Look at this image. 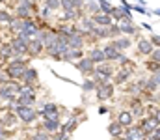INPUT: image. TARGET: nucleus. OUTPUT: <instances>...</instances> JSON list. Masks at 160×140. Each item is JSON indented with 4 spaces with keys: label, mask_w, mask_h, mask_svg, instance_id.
<instances>
[{
    "label": "nucleus",
    "mask_w": 160,
    "mask_h": 140,
    "mask_svg": "<svg viewBox=\"0 0 160 140\" xmlns=\"http://www.w3.org/2000/svg\"><path fill=\"white\" fill-rule=\"evenodd\" d=\"M24 71H26V62L19 58V60L11 62V64L8 65V69H6V75H8L9 79H22Z\"/></svg>",
    "instance_id": "nucleus-1"
},
{
    "label": "nucleus",
    "mask_w": 160,
    "mask_h": 140,
    "mask_svg": "<svg viewBox=\"0 0 160 140\" xmlns=\"http://www.w3.org/2000/svg\"><path fill=\"white\" fill-rule=\"evenodd\" d=\"M17 116L19 120H22L24 123H32L38 118V112L32 106H17Z\"/></svg>",
    "instance_id": "nucleus-2"
},
{
    "label": "nucleus",
    "mask_w": 160,
    "mask_h": 140,
    "mask_svg": "<svg viewBox=\"0 0 160 140\" xmlns=\"http://www.w3.org/2000/svg\"><path fill=\"white\" fill-rule=\"evenodd\" d=\"M11 49L17 56H22V54H28V39L22 38V36H17L13 41H11Z\"/></svg>",
    "instance_id": "nucleus-3"
},
{
    "label": "nucleus",
    "mask_w": 160,
    "mask_h": 140,
    "mask_svg": "<svg viewBox=\"0 0 160 140\" xmlns=\"http://www.w3.org/2000/svg\"><path fill=\"white\" fill-rule=\"evenodd\" d=\"M114 95V86L110 84V82H104V84H99L97 86V97L101 99V101H106V99H110Z\"/></svg>",
    "instance_id": "nucleus-4"
},
{
    "label": "nucleus",
    "mask_w": 160,
    "mask_h": 140,
    "mask_svg": "<svg viewBox=\"0 0 160 140\" xmlns=\"http://www.w3.org/2000/svg\"><path fill=\"white\" fill-rule=\"evenodd\" d=\"M43 49H45V45H43V41H41L39 38H34V39L28 41V54L30 56H38Z\"/></svg>",
    "instance_id": "nucleus-5"
},
{
    "label": "nucleus",
    "mask_w": 160,
    "mask_h": 140,
    "mask_svg": "<svg viewBox=\"0 0 160 140\" xmlns=\"http://www.w3.org/2000/svg\"><path fill=\"white\" fill-rule=\"evenodd\" d=\"M147 135L140 129V127H128L127 135H125V140H145Z\"/></svg>",
    "instance_id": "nucleus-6"
},
{
    "label": "nucleus",
    "mask_w": 160,
    "mask_h": 140,
    "mask_svg": "<svg viewBox=\"0 0 160 140\" xmlns=\"http://www.w3.org/2000/svg\"><path fill=\"white\" fill-rule=\"evenodd\" d=\"M58 108H56V105L54 103H47L45 106H43V116H45V120H54V122H58V112H56Z\"/></svg>",
    "instance_id": "nucleus-7"
},
{
    "label": "nucleus",
    "mask_w": 160,
    "mask_h": 140,
    "mask_svg": "<svg viewBox=\"0 0 160 140\" xmlns=\"http://www.w3.org/2000/svg\"><path fill=\"white\" fill-rule=\"evenodd\" d=\"M77 67H78L80 73H84V75H89V73L95 71V65H93V62H91L89 58H82V60H78Z\"/></svg>",
    "instance_id": "nucleus-8"
},
{
    "label": "nucleus",
    "mask_w": 160,
    "mask_h": 140,
    "mask_svg": "<svg viewBox=\"0 0 160 140\" xmlns=\"http://www.w3.org/2000/svg\"><path fill=\"white\" fill-rule=\"evenodd\" d=\"M140 129H142L145 135H153L155 129H157V122H155V118H153V116H151V118H145V120L142 122Z\"/></svg>",
    "instance_id": "nucleus-9"
},
{
    "label": "nucleus",
    "mask_w": 160,
    "mask_h": 140,
    "mask_svg": "<svg viewBox=\"0 0 160 140\" xmlns=\"http://www.w3.org/2000/svg\"><path fill=\"white\" fill-rule=\"evenodd\" d=\"M93 23H95V24H101V26H104V28H108V26H112V17L106 15V13H99V15H93Z\"/></svg>",
    "instance_id": "nucleus-10"
},
{
    "label": "nucleus",
    "mask_w": 160,
    "mask_h": 140,
    "mask_svg": "<svg viewBox=\"0 0 160 140\" xmlns=\"http://www.w3.org/2000/svg\"><path fill=\"white\" fill-rule=\"evenodd\" d=\"M93 64H97V65H101V64H104L106 62V58H104V52L101 50V49H93L91 52H89V56H88Z\"/></svg>",
    "instance_id": "nucleus-11"
},
{
    "label": "nucleus",
    "mask_w": 160,
    "mask_h": 140,
    "mask_svg": "<svg viewBox=\"0 0 160 140\" xmlns=\"http://www.w3.org/2000/svg\"><path fill=\"white\" fill-rule=\"evenodd\" d=\"M132 120H134V116L130 114V110H121L119 116H118V122H119L123 127H130L132 125Z\"/></svg>",
    "instance_id": "nucleus-12"
},
{
    "label": "nucleus",
    "mask_w": 160,
    "mask_h": 140,
    "mask_svg": "<svg viewBox=\"0 0 160 140\" xmlns=\"http://www.w3.org/2000/svg\"><path fill=\"white\" fill-rule=\"evenodd\" d=\"M108 133H110V137L119 138V137H123V125H121L119 122H112L108 125Z\"/></svg>",
    "instance_id": "nucleus-13"
},
{
    "label": "nucleus",
    "mask_w": 160,
    "mask_h": 140,
    "mask_svg": "<svg viewBox=\"0 0 160 140\" xmlns=\"http://www.w3.org/2000/svg\"><path fill=\"white\" fill-rule=\"evenodd\" d=\"M15 97H17V95L11 92L6 84L0 88V99H2V101H6V103H13V101H15Z\"/></svg>",
    "instance_id": "nucleus-14"
},
{
    "label": "nucleus",
    "mask_w": 160,
    "mask_h": 140,
    "mask_svg": "<svg viewBox=\"0 0 160 140\" xmlns=\"http://www.w3.org/2000/svg\"><path fill=\"white\" fill-rule=\"evenodd\" d=\"M138 52H142V54H151V52H153V43H151V39H140V41H138Z\"/></svg>",
    "instance_id": "nucleus-15"
},
{
    "label": "nucleus",
    "mask_w": 160,
    "mask_h": 140,
    "mask_svg": "<svg viewBox=\"0 0 160 140\" xmlns=\"http://www.w3.org/2000/svg\"><path fill=\"white\" fill-rule=\"evenodd\" d=\"M112 45H114V49H116L118 52H121V50H125V49H128V47L132 45V41H130L128 38H118Z\"/></svg>",
    "instance_id": "nucleus-16"
},
{
    "label": "nucleus",
    "mask_w": 160,
    "mask_h": 140,
    "mask_svg": "<svg viewBox=\"0 0 160 140\" xmlns=\"http://www.w3.org/2000/svg\"><path fill=\"white\" fill-rule=\"evenodd\" d=\"M69 49H82V45H84V39H82V34H73L71 38H69Z\"/></svg>",
    "instance_id": "nucleus-17"
},
{
    "label": "nucleus",
    "mask_w": 160,
    "mask_h": 140,
    "mask_svg": "<svg viewBox=\"0 0 160 140\" xmlns=\"http://www.w3.org/2000/svg\"><path fill=\"white\" fill-rule=\"evenodd\" d=\"M102 52H104V58H106V60H118L119 54H121V52H118V50L114 49V45H106L102 49Z\"/></svg>",
    "instance_id": "nucleus-18"
},
{
    "label": "nucleus",
    "mask_w": 160,
    "mask_h": 140,
    "mask_svg": "<svg viewBox=\"0 0 160 140\" xmlns=\"http://www.w3.org/2000/svg\"><path fill=\"white\" fill-rule=\"evenodd\" d=\"M36 79H38V71L32 69V67H26V71H24V75H22V80H24L26 84H32Z\"/></svg>",
    "instance_id": "nucleus-19"
},
{
    "label": "nucleus",
    "mask_w": 160,
    "mask_h": 140,
    "mask_svg": "<svg viewBox=\"0 0 160 140\" xmlns=\"http://www.w3.org/2000/svg\"><path fill=\"white\" fill-rule=\"evenodd\" d=\"M119 30L123 34H134V32H136V28L132 26V21H128V19H123V21H121Z\"/></svg>",
    "instance_id": "nucleus-20"
},
{
    "label": "nucleus",
    "mask_w": 160,
    "mask_h": 140,
    "mask_svg": "<svg viewBox=\"0 0 160 140\" xmlns=\"http://www.w3.org/2000/svg\"><path fill=\"white\" fill-rule=\"evenodd\" d=\"M95 71H97V73H101V75H102V77H106V79H110V77H112V73H114L112 65H108V64H101Z\"/></svg>",
    "instance_id": "nucleus-21"
},
{
    "label": "nucleus",
    "mask_w": 160,
    "mask_h": 140,
    "mask_svg": "<svg viewBox=\"0 0 160 140\" xmlns=\"http://www.w3.org/2000/svg\"><path fill=\"white\" fill-rule=\"evenodd\" d=\"M65 60H82V49H69Z\"/></svg>",
    "instance_id": "nucleus-22"
},
{
    "label": "nucleus",
    "mask_w": 160,
    "mask_h": 140,
    "mask_svg": "<svg viewBox=\"0 0 160 140\" xmlns=\"http://www.w3.org/2000/svg\"><path fill=\"white\" fill-rule=\"evenodd\" d=\"M19 95H21V97H36V92H34V88H32L30 84H24V86H21Z\"/></svg>",
    "instance_id": "nucleus-23"
},
{
    "label": "nucleus",
    "mask_w": 160,
    "mask_h": 140,
    "mask_svg": "<svg viewBox=\"0 0 160 140\" xmlns=\"http://www.w3.org/2000/svg\"><path fill=\"white\" fill-rule=\"evenodd\" d=\"M130 114H132V116H138V118L143 114V106H142V103H140L138 99L132 101V110H130Z\"/></svg>",
    "instance_id": "nucleus-24"
},
{
    "label": "nucleus",
    "mask_w": 160,
    "mask_h": 140,
    "mask_svg": "<svg viewBox=\"0 0 160 140\" xmlns=\"http://www.w3.org/2000/svg\"><path fill=\"white\" fill-rule=\"evenodd\" d=\"M43 127H45V131H50V133H56V131H58V127H60V123H58V122H54V120H45V123H43Z\"/></svg>",
    "instance_id": "nucleus-25"
},
{
    "label": "nucleus",
    "mask_w": 160,
    "mask_h": 140,
    "mask_svg": "<svg viewBox=\"0 0 160 140\" xmlns=\"http://www.w3.org/2000/svg\"><path fill=\"white\" fill-rule=\"evenodd\" d=\"M9 24H11V30H13V32H19V34H21L22 28H24V21H22V19H15V21H11Z\"/></svg>",
    "instance_id": "nucleus-26"
},
{
    "label": "nucleus",
    "mask_w": 160,
    "mask_h": 140,
    "mask_svg": "<svg viewBox=\"0 0 160 140\" xmlns=\"http://www.w3.org/2000/svg\"><path fill=\"white\" fill-rule=\"evenodd\" d=\"M17 15H19V19H22V21H28V19H30V9H26V8L19 6V8H17Z\"/></svg>",
    "instance_id": "nucleus-27"
},
{
    "label": "nucleus",
    "mask_w": 160,
    "mask_h": 140,
    "mask_svg": "<svg viewBox=\"0 0 160 140\" xmlns=\"http://www.w3.org/2000/svg\"><path fill=\"white\" fill-rule=\"evenodd\" d=\"M91 34H95L97 38H110V34H108V28H104V26H97Z\"/></svg>",
    "instance_id": "nucleus-28"
},
{
    "label": "nucleus",
    "mask_w": 160,
    "mask_h": 140,
    "mask_svg": "<svg viewBox=\"0 0 160 140\" xmlns=\"http://www.w3.org/2000/svg\"><path fill=\"white\" fill-rule=\"evenodd\" d=\"M11 54H15L13 49H11V45H2L0 47V56H2V58H9Z\"/></svg>",
    "instance_id": "nucleus-29"
},
{
    "label": "nucleus",
    "mask_w": 160,
    "mask_h": 140,
    "mask_svg": "<svg viewBox=\"0 0 160 140\" xmlns=\"http://www.w3.org/2000/svg\"><path fill=\"white\" fill-rule=\"evenodd\" d=\"M60 6L65 9V13L69 11H75V6H73V0H60Z\"/></svg>",
    "instance_id": "nucleus-30"
},
{
    "label": "nucleus",
    "mask_w": 160,
    "mask_h": 140,
    "mask_svg": "<svg viewBox=\"0 0 160 140\" xmlns=\"http://www.w3.org/2000/svg\"><path fill=\"white\" fill-rule=\"evenodd\" d=\"M88 9H89L93 15H99V13H101V6H99V2H89V4H88Z\"/></svg>",
    "instance_id": "nucleus-31"
},
{
    "label": "nucleus",
    "mask_w": 160,
    "mask_h": 140,
    "mask_svg": "<svg viewBox=\"0 0 160 140\" xmlns=\"http://www.w3.org/2000/svg\"><path fill=\"white\" fill-rule=\"evenodd\" d=\"M17 120H19V116H15V114H8V118H4L2 122H4V125H15Z\"/></svg>",
    "instance_id": "nucleus-32"
},
{
    "label": "nucleus",
    "mask_w": 160,
    "mask_h": 140,
    "mask_svg": "<svg viewBox=\"0 0 160 140\" xmlns=\"http://www.w3.org/2000/svg\"><path fill=\"white\" fill-rule=\"evenodd\" d=\"M75 127H77V118H71V120L63 125V131H65V133H69V131H73Z\"/></svg>",
    "instance_id": "nucleus-33"
},
{
    "label": "nucleus",
    "mask_w": 160,
    "mask_h": 140,
    "mask_svg": "<svg viewBox=\"0 0 160 140\" xmlns=\"http://www.w3.org/2000/svg\"><path fill=\"white\" fill-rule=\"evenodd\" d=\"M95 88H97V84H95L93 80H86V82L82 84V90H84V92H91V90H95Z\"/></svg>",
    "instance_id": "nucleus-34"
},
{
    "label": "nucleus",
    "mask_w": 160,
    "mask_h": 140,
    "mask_svg": "<svg viewBox=\"0 0 160 140\" xmlns=\"http://www.w3.org/2000/svg\"><path fill=\"white\" fill-rule=\"evenodd\" d=\"M130 73H132V71H128V69H121V73L118 75V79H116V80H118V82H123V80H127Z\"/></svg>",
    "instance_id": "nucleus-35"
},
{
    "label": "nucleus",
    "mask_w": 160,
    "mask_h": 140,
    "mask_svg": "<svg viewBox=\"0 0 160 140\" xmlns=\"http://www.w3.org/2000/svg\"><path fill=\"white\" fill-rule=\"evenodd\" d=\"M110 17H114V19H123V11H121V8H112Z\"/></svg>",
    "instance_id": "nucleus-36"
},
{
    "label": "nucleus",
    "mask_w": 160,
    "mask_h": 140,
    "mask_svg": "<svg viewBox=\"0 0 160 140\" xmlns=\"http://www.w3.org/2000/svg\"><path fill=\"white\" fill-rule=\"evenodd\" d=\"M45 4H47L48 9H58L60 8V0H47Z\"/></svg>",
    "instance_id": "nucleus-37"
},
{
    "label": "nucleus",
    "mask_w": 160,
    "mask_h": 140,
    "mask_svg": "<svg viewBox=\"0 0 160 140\" xmlns=\"http://www.w3.org/2000/svg\"><path fill=\"white\" fill-rule=\"evenodd\" d=\"M108 34H110V36H119V34H121L119 26H118V24H112V26H108Z\"/></svg>",
    "instance_id": "nucleus-38"
},
{
    "label": "nucleus",
    "mask_w": 160,
    "mask_h": 140,
    "mask_svg": "<svg viewBox=\"0 0 160 140\" xmlns=\"http://www.w3.org/2000/svg\"><path fill=\"white\" fill-rule=\"evenodd\" d=\"M0 23H11V15L8 11H0Z\"/></svg>",
    "instance_id": "nucleus-39"
},
{
    "label": "nucleus",
    "mask_w": 160,
    "mask_h": 140,
    "mask_svg": "<svg viewBox=\"0 0 160 140\" xmlns=\"http://www.w3.org/2000/svg\"><path fill=\"white\" fill-rule=\"evenodd\" d=\"M151 60L157 62V64H160V49H155V50L151 52Z\"/></svg>",
    "instance_id": "nucleus-40"
},
{
    "label": "nucleus",
    "mask_w": 160,
    "mask_h": 140,
    "mask_svg": "<svg viewBox=\"0 0 160 140\" xmlns=\"http://www.w3.org/2000/svg\"><path fill=\"white\" fill-rule=\"evenodd\" d=\"M145 84H147V86H145V88H147V90H151V92H153V90H157V88H158V86H157V84H155V80H153V79H149V80H147V82H145Z\"/></svg>",
    "instance_id": "nucleus-41"
},
{
    "label": "nucleus",
    "mask_w": 160,
    "mask_h": 140,
    "mask_svg": "<svg viewBox=\"0 0 160 140\" xmlns=\"http://www.w3.org/2000/svg\"><path fill=\"white\" fill-rule=\"evenodd\" d=\"M149 69H151V71H155V73H158V71H160V64L151 62V64H149Z\"/></svg>",
    "instance_id": "nucleus-42"
},
{
    "label": "nucleus",
    "mask_w": 160,
    "mask_h": 140,
    "mask_svg": "<svg viewBox=\"0 0 160 140\" xmlns=\"http://www.w3.org/2000/svg\"><path fill=\"white\" fill-rule=\"evenodd\" d=\"M32 140H48V135H45V133H39V135H36Z\"/></svg>",
    "instance_id": "nucleus-43"
},
{
    "label": "nucleus",
    "mask_w": 160,
    "mask_h": 140,
    "mask_svg": "<svg viewBox=\"0 0 160 140\" xmlns=\"http://www.w3.org/2000/svg\"><path fill=\"white\" fill-rule=\"evenodd\" d=\"M151 43L160 47V36H155V34H153V38H151Z\"/></svg>",
    "instance_id": "nucleus-44"
},
{
    "label": "nucleus",
    "mask_w": 160,
    "mask_h": 140,
    "mask_svg": "<svg viewBox=\"0 0 160 140\" xmlns=\"http://www.w3.org/2000/svg\"><path fill=\"white\" fill-rule=\"evenodd\" d=\"M151 79L155 80V84H157V86H160V71H158V73H155V75H153Z\"/></svg>",
    "instance_id": "nucleus-45"
},
{
    "label": "nucleus",
    "mask_w": 160,
    "mask_h": 140,
    "mask_svg": "<svg viewBox=\"0 0 160 140\" xmlns=\"http://www.w3.org/2000/svg\"><path fill=\"white\" fill-rule=\"evenodd\" d=\"M73 6H75V9H80L82 8V0H73Z\"/></svg>",
    "instance_id": "nucleus-46"
},
{
    "label": "nucleus",
    "mask_w": 160,
    "mask_h": 140,
    "mask_svg": "<svg viewBox=\"0 0 160 140\" xmlns=\"http://www.w3.org/2000/svg\"><path fill=\"white\" fill-rule=\"evenodd\" d=\"M153 118H155V122H157V125L160 123V110H157L155 114H153Z\"/></svg>",
    "instance_id": "nucleus-47"
},
{
    "label": "nucleus",
    "mask_w": 160,
    "mask_h": 140,
    "mask_svg": "<svg viewBox=\"0 0 160 140\" xmlns=\"http://www.w3.org/2000/svg\"><path fill=\"white\" fill-rule=\"evenodd\" d=\"M153 137H155L157 140H160V127H157V129H155V133H153Z\"/></svg>",
    "instance_id": "nucleus-48"
},
{
    "label": "nucleus",
    "mask_w": 160,
    "mask_h": 140,
    "mask_svg": "<svg viewBox=\"0 0 160 140\" xmlns=\"http://www.w3.org/2000/svg\"><path fill=\"white\" fill-rule=\"evenodd\" d=\"M48 13H50V9H48V8H45V9H43V13H41V15H43V17H45V19H47V17H48Z\"/></svg>",
    "instance_id": "nucleus-49"
},
{
    "label": "nucleus",
    "mask_w": 160,
    "mask_h": 140,
    "mask_svg": "<svg viewBox=\"0 0 160 140\" xmlns=\"http://www.w3.org/2000/svg\"><path fill=\"white\" fill-rule=\"evenodd\" d=\"M99 112H101V114H106L108 110H106V106H101V108H99Z\"/></svg>",
    "instance_id": "nucleus-50"
},
{
    "label": "nucleus",
    "mask_w": 160,
    "mask_h": 140,
    "mask_svg": "<svg viewBox=\"0 0 160 140\" xmlns=\"http://www.w3.org/2000/svg\"><path fill=\"white\" fill-rule=\"evenodd\" d=\"M6 79H8V75H0V80H2V82H4Z\"/></svg>",
    "instance_id": "nucleus-51"
},
{
    "label": "nucleus",
    "mask_w": 160,
    "mask_h": 140,
    "mask_svg": "<svg viewBox=\"0 0 160 140\" xmlns=\"http://www.w3.org/2000/svg\"><path fill=\"white\" fill-rule=\"evenodd\" d=\"M2 127H4V122H2V120H0V131H2Z\"/></svg>",
    "instance_id": "nucleus-52"
},
{
    "label": "nucleus",
    "mask_w": 160,
    "mask_h": 140,
    "mask_svg": "<svg viewBox=\"0 0 160 140\" xmlns=\"http://www.w3.org/2000/svg\"><path fill=\"white\" fill-rule=\"evenodd\" d=\"M86 2H93V0H86Z\"/></svg>",
    "instance_id": "nucleus-53"
},
{
    "label": "nucleus",
    "mask_w": 160,
    "mask_h": 140,
    "mask_svg": "<svg viewBox=\"0 0 160 140\" xmlns=\"http://www.w3.org/2000/svg\"><path fill=\"white\" fill-rule=\"evenodd\" d=\"M0 140H4V138H0Z\"/></svg>",
    "instance_id": "nucleus-54"
}]
</instances>
